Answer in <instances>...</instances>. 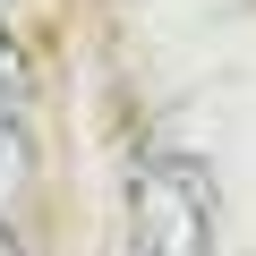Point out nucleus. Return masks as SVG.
Segmentation results:
<instances>
[{"instance_id": "f257e3e1", "label": "nucleus", "mask_w": 256, "mask_h": 256, "mask_svg": "<svg viewBox=\"0 0 256 256\" xmlns=\"http://www.w3.org/2000/svg\"><path fill=\"white\" fill-rule=\"evenodd\" d=\"M128 256H214V188L196 162L154 154L128 188Z\"/></svg>"}, {"instance_id": "f03ea898", "label": "nucleus", "mask_w": 256, "mask_h": 256, "mask_svg": "<svg viewBox=\"0 0 256 256\" xmlns=\"http://www.w3.org/2000/svg\"><path fill=\"white\" fill-rule=\"evenodd\" d=\"M26 180H34V146H26V128H18V111L0 102V222H9V205L26 196Z\"/></svg>"}, {"instance_id": "7ed1b4c3", "label": "nucleus", "mask_w": 256, "mask_h": 256, "mask_svg": "<svg viewBox=\"0 0 256 256\" xmlns=\"http://www.w3.org/2000/svg\"><path fill=\"white\" fill-rule=\"evenodd\" d=\"M26 86V68H18V34H9V18H0V102H9Z\"/></svg>"}, {"instance_id": "20e7f679", "label": "nucleus", "mask_w": 256, "mask_h": 256, "mask_svg": "<svg viewBox=\"0 0 256 256\" xmlns=\"http://www.w3.org/2000/svg\"><path fill=\"white\" fill-rule=\"evenodd\" d=\"M0 256H18V239H9V222H0Z\"/></svg>"}]
</instances>
